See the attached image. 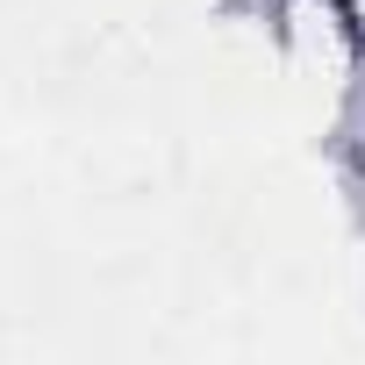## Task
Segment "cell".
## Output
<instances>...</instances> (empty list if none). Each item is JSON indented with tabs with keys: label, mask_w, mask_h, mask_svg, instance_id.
<instances>
[{
	"label": "cell",
	"mask_w": 365,
	"mask_h": 365,
	"mask_svg": "<svg viewBox=\"0 0 365 365\" xmlns=\"http://www.w3.org/2000/svg\"><path fill=\"white\" fill-rule=\"evenodd\" d=\"M301 8H315V15H329L344 36H358L365 43V0H301Z\"/></svg>",
	"instance_id": "6da1fadb"
}]
</instances>
